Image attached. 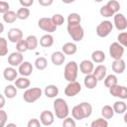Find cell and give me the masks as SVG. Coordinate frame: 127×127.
Segmentation results:
<instances>
[{
  "instance_id": "obj_32",
  "label": "cell",
  "mask_w": 127,
  "mask_h": 127,
  "mask_svg": "<svg viewBox=\"0 0 127 127\" xmlns=\"http://www.w3.org/2000/svg\"><path fill=\"white\" fill-rule=\"evenodd\" d=\"M2 18H3V21H4L5 23H8V24H12V23H14V22L18 19L17 13L14 12V11H11V10H10L9 12L5 13V14L2 16Z\"/></svg>"
},
{
  "instance_id": "obj_53",
  "label": "cell",
  "mask_w": 127,
  "mask_h": 127,
  "mask_svg": "<svg viewBox=\"0 0 127 127\" xmlns=\"http://www.w3.org/2000/svg\"><path fill=\"white\" fill-rule=\"evenodd\" d=\"M0 26H1V31H0V33H2V32H3V30H4V26H3V24H2V23H0Z\"/></svg>"
},
{
  "instance_id": "obj_18",
  "label": "cell",
  "mask_w": 127,
  "mask_h": 127,
  "mask_svg": "<svg viewBox=\"0 0 127 127\" xmlns=\"http://www.w3.org/2000/svg\"><path fill=\"white\" fill-rule=\"evenodd\" d=\"M111 67H112V70L115 72V73H118V74H121L124 72L125 70V67H126V64L125 62L121 59V60H114L112 64H111Z\"/></svg>"
},
{
  "instance_id": "obj_45",
  "label": "cell",
  "mask_w": 127,
  "mask_h": 127,
  "mask_svg": "<svg viewBox=\"0 0 127 127\" xmlns=\"http://www.w3.org/2000/svg\"><path fill=\"white\" fill-rule=\"evenodd\" d=\"M8 115L6 113V111H4L3 109H0V127H5L6 125V121H7Z\"/></svg>"
},
{
  "instance_id": "obj_24",
  "label": "cell",
  "mask_w": 127,
  "mask_h": 127,
  "mask_svg": "<svg viewBox=\"0 0 127 127\" xmlns=\"http://www.w3.org/2000/svg\"><path fill=\"white\" fill-rule=\"evenodd\" d=\"M105 54L103 51H100V50H96L94 52H92L91 54V60L93 63H96V64H101L105 61Z\"/></svg>"
},
{
  "instance_id": "obj_39",
  "label": "cell",
  "mask_w": 127,
  "mask_h": 127,
  "mask_svg": "<svg viewBox=\"0 0 127 127\" xmlns=\"http://www.w3.org/2000/svg\"><path fill=\"white\" fill-rule=\"evenodd\" d=\"M99 13H100V15L101 16H103V17H106V18H108V17H111V16H114L115 15V13L107 6V5H103L101 8H100V10H99Z\"/></svg>"
},
{
  "instance_id": "obj_22",
  "label": "cell",
  "mask_w": 127,
  "mask_h": 127,
  "mask_svg": "<svg viewBox=\"0 0 127 127\" xmlns=\"http://www.w3.org/2000/svg\"><path fill=\"white\" fill-rule=\"evenodd\" d=\"M44 93L49 98H55L59 94V87L55 84H49L45 87Z\"/></svg>"
},
{
  "instance_id": "obj_49",
  "label": "cell",
  "mask_w": 127,
  "mask_h": 127,
  "mask_svg": "<svg viewBox=\"0 0 127 127\" xmlns=\"http://www.w3.org/2000/svg\"><path fill=\"white\" fill-rule=\"evenodd\" d=\"M39 4L41 5V6H50V5H52L53 4V0H39Z\"/></svg>"
},
{
  "instance_id": "obj_29",
  "label": "cell",
  "mask_w": 127,
  "mask_h": 127,
  "mask_svg": "<svg viewBox=\"0 0 127 127\" xmlns=\"http://www.w3.org/2000/svg\"><path fill=\"white\" fill-rule=\"evenodd\" d=\"M71 115H72V118L75 119V120H82V119H84V114H83V111H82V109H81L79 104H77V105L72 107Z\"/></svg>"
},
{
  "instance_id": "obj_17",
  "label": "cell",
  "mask_w": 127,
  "mask_h": 127,
  "mask_svg": "<svg viewBox=\"0 0 127 127\" xmlns=\"http://www.w3.org/2000/svg\"><path fill=\"white\" fill-rule=\"evenodd\" d=\"M106 72H107L106 66H105L104 64H98V65L94 68L92 74L97 78L98 81H100V80H103V79L106 77Z\"/></svg>"
},
{
  "instance_id": "obj_4",
  "label": "cell",
  "mask_w": 127,
  "mask_h": 127,
  "mask_svg": "<svg viewBox=\"0 0 127 127\" xmlns=\"http://www.w3.org/2000/svg\"><path fill=\"white\" fill-rule=\"evenodd\" d=\"M42 93H43V91L40 87L28 88L23 94V99L27 103H33V102L37 101L39 98H41Z\"/></svg>"
},
{
  "instance_id": "obj_46",
  "label": "cell",
  "mask_w": 127,
  "mask_h": 127,
  "mask_svg": "<svg viewBox=\"0 0 127 127\" xmlns=\"http://www.w3.org/2000/svg\"><path fill=\"white\" fill-rule=\"evenodd\" d=\"M10 6H9V3L8 2H5V1H1L0 2V13L1 14H5L7 12H9L10 10Z\"/></svg>"
},
{
  "instance_id": "obj_44",
  "label": "cell",
  "mask_w": 127,
  "mask_h": 127,
  "mask_svg": "<svg viewBox=\"0 0 127 127\" xmlns=\"http://www.w3.org/2000/svg\"><path fill=\"white\" fill-rule=\"evenodd\" d=\"M63 127H76L74 119L71 117H66L63 121Z\"/></svg>"
},
{
  "instance_id": "obj_36",
  "label": "cell",
  "mask_w": 127,
  "mask_h": 127,
  "mask_svg": "<svg viewBox=\"0 0 127 127\" xmlns=\"http://www.w3.org/2000/svg\"><path fill=\"white\" fill-rule=\"evenodd\" d=\"M81 17L77 13H70L67 16V24H80Z\"/></svg>"
},
{
  "instance_id": "obj_25",
  "label": "cell",
  "mask_w": 127,
  "mask_h": 127,
  "mask_svg": "<svg viewBox=\"0 0 127 127\" xmlns=\"http://www.w3.org/2000/svg\"><path fill=\"white\" fill-rule=\"evenodd\" d=\"M30 84H31L30 79L25 76H21L15 80V86L19 89H26L30 86Z\"/></svg>"
},
{
  "instance_id": "obj_15",
  "label": "cell",
  "mask_w": 127,
  "mask_h": 127,
  "mask_svg": "<svg viewBox=\"0 0 127 127\" xmlns=\"http://www.w3.org/2000/svg\"><path fill=\"white\" fill-rule=\"evenodd\" d=\"M18 71H19V73L22 76L27 77V76L32 74V72H33V65H32V64L30 62H23L20 64V66L18 68Z\"/></svg>"
},
{
  "instance_id": "obj_50",
  "label": "cell",
  "mask_w": 127,
  "mask_h": 127,
  "mask_svg": "<svg viewBox=\"0 0 127 127\" xmlns=\"http://www.w3.org/2000/svg\"><path fill=\"white\" fill-rule=\"evenodd\" d=\"M0 99H1V103H0V109H3L4 105H5V98H4V95L0 94Z\"/></svg>"
},
{
  "instance_id": "obj_40",
  "label": "cell",
  "mask_w": 127,
  "mask_h": 127,
  "mask_svg": "<svg viewBox=\"0 0 127 127\" xmlns=\"http://www.w3.org/2000/svg\"><path fill=\"white\" fill-rule=\"evenodd\" d=\"M106 5L116 14V13H119V9H120V4L118 1L116 0H110L106 3Z\"/></svg>"
},
{
  "instance_id": "obj_8",
  "label": "cell",
  "mask_w": 127,
  "mask_h": 127,
  "mask_svg": "<svg viewBox=\"0 0 127 127\" xmlns=\"http://www.w3.org/2000/svg\"><path fill=\"white\" fill-rule=\"evenodd\" d=\"M80 91H81V85L76 80L68 82L64 88V94L68 97H73V96L77 95Z\"/></svg>"
},
{
  "instance_id": "obj_42",
  "label": "cell",
  "mask_w": 127,
  "mask_h": 127,
  "mask_svg": "<svg viewBox=\"0 0 127 127\" xmlns=\"http://www.w3.org/2000/svg\"><path fill=\"white\" fill-rule=\"evenodd\" d=\"M16 50H17V52H19V53H21V54H23V53H25L26 51H28V48H27V44H26V40H21V41H19L17 44H16Z\"/></svg>"
},
{
  "instance_id": "obj_37",
  "label": "cell",
  "mask_w": 127,
  "mask_h": 127,
  "mask_svg": "<svg viewBox=\"0 0 127 127\" xmlns=\"http://www.w3.org/2000/svg\"><path fill=\"white\" fill-rule=\"evenodd\" d=\"M8 53V43L7 40L3 37L0 38V56L4 57Z\"/></svg>"
},
{
  "instance_id": "obj_19",
  "label": "cell",
  "mask_w": 127,
  "mask_h": 127,
  "mask_svg": "<svg viewBox=\"0 0 127 127\" xmlns=\"http://www.w3.org/2000/svg\"><path fill=\"white\" fill-rule=\"evenodd\" d=\"M3 76L6 80L8 81H13V80H16L17 79V76H18V71L16 70V68H14L13 66H9V67H6L3 71Z\"/></svg>"
},
{
  "instance_id": "obj_52",
  "label": "cell",
  "mask_w": 127,
  "mask_h": 127,
  "mask_svg": "<svg viewBox=\"0 0 127 127\" xmlns=\"http://www.w3.org/2000/svg\"><path fill=\"white\" fill-rule=\"evenodd\" d=\"M123 119H124V122L127 124V112L124 113V118H123Z\"/></svg>"
},
{
  "instance_id": "obj_41",
  "label": "cell",
  "mask_w": 127,
  "mask_h": 127,
  "mask_svg": "<svg viewBox=\"0 0 127 127\" xmlns=\"http://www.w3.org/2000/svg\"><path fill=\"white\" fill-rule=\"evenodd\" d=\"M52 20L54 22V24L58 27V26H62L64 23V18L62 14H55L52 17Z\"/></svg>"
},
{
  "instance_id": "obj_27",
  "label": "cell",
  "mask_w": 127,
  "mask_h": 127,
  "mask_svg": "<svg viewBox=\"0 0 127 127\" xmlns=\"http://www.w3.org/2000/svg\"><path fill=\"white\" fill-rule=\"evenodd\" d=\"M38 39L36 36L34 35H30L26 38V44H27V48L29 51H34L37 49L38 47Z\"/></svg>"
},
{
  "instance_id": "obj_33",
  "label": "cell",
  "mask_w": 127,
  "mask_h": 127,
  "mask_svg": "<svg viewBox=\"0 0 127 127\" xmlns=\"http://www.w3.org/2000/svg\"><path fill=\"white\" fill-rule=\"evenodd\" d=\"M35 66H36V68L37 69H39V70H44L47 66H48V61H47V59L46 58H44V57H39V58H37L36 60H35Z\"/></svg>"
},
{
  "instance_id": "obj_26",
  "label": "cell",
  "mask_w": 127,
  "mask_h": 127,
  "mask_svg": "<svg viewBox=\"0 0 127 127\" xmlns=\"http://www.w3.org/2000/svg\"><path fill=\"white\" fill-rule=\"evenodd\" d=\"M117 84H118V78L115 74H108L104 78V85H105V87H107L109 89Z\"/></svg>"
},
{
  "instance_id": "obj_34",
  "label": "cell",
  "mask_w": 127,
  "mask_h": 127,
  "mask_svg": "<svg viewBox=\"0 0 127 127\" xmlns=\"http://www.w3.org/2000/svg\"><path fill=\"white\" fill-rule=\"evenodd\" d=\"M79 105H80V107H81V109L83 111L84 118H88L91 115V113H92V106H91V104L84 101V102L79 103Z\"/></svg>"
},
{
  "instance_id": "obj_35",
  "label": "cell",
  "mask_w": 127,
  "mask_h": 127,
  "mask_svg": "<svg viewBox=\"0 0 127 127\" xmlns=\"http://www.w3.org/2000/svg\"><path fill=\"white\" fill-rule=\"evenodd\" d=\"M16 13H17L18 19H20V20H26L30 16V10H29V8H25V7L19 8Z\"/></svg>"
},
{
  "instance_id": "obj_47",
  "label": "cell",
  "mask_w": 127,
  "mask_h": 127,
  "mask_svg": "<svg viewBox=\"0 0 127 127\" xmlns=\"http://www.w3.org/2000/svg\"><path fill=\"white\" fill-rule=\"evenodd\" d=\"M41 121H39V119L37 118H32L28 121L27 127H41Z\"/></svg>"
},
{
  "instance_id": "obj_51",
  "label": "cell",
  "mask_w": 127,
  "mask_h": 127,
  "mask_svg": "<svg viewBox=\"0 0 127 127\" xmlns=\"http://www.w3.org/2000/svg\"><path fill=\"white\" fill-rule=\"evenodd\" d=\"M5 127H17V125L15 123H8Z\"/></svg>"
},
{
  "instance_id": "obj_28",
  "label": "cell",
  "mask_w": 127,
  "mask_h": 127,
  "mask_svg": "<svg viewBox=\"0 0 127 127\" xmlns=\"http://www.w3.org/2000/svg\"><path fill=\"white\" fill-rule=\"evenodd\" d=\"M112 107H113L114 112L117 113V114H123V113H125V111H126V109H127L126 103H125L124 101H122V100L115 101Z\"/></svg>"
},
{
  "instance_id": "obj_23",
  "label": "cell",
  "mask_w": 127,
  "mask_h": 127,
  "mask_svg": "<svg viewBox=\"0 0 127 127\" xmlns=\"http://www.w3.org/2000/svg\"><path fill=\"white\" fill-rule=\"evenodd\" d=\"M40 45L43 48H50L54 45V37L51 34H46L40 39Z\"/></svg>"
},
{
  "instance_id": "obj_43",
  "label": "cell",
  "mask_w": 127,
  "mask_h": 127,
  "mask_svg": "<svg viewBox=\"0 0 127 127\" xmlns=\"http://www.w3.org/2000/svg\"><path fill=\"white\" fill-rule=\"evenodd\" d=\"M117 40L118 43L123 47V48H127V32H122L117 36Z\"/></svg>"
},
{
  "instance_id": "obj_6",
  "label": "cell",
  "mask_w": 127,
  "mask_h": 127,
  "mask_svg": "<svg viewBox=\"0 0 127 127\" xmlns=\"http://www.w3.org/2000/svg\"><path fill=\"white\" fill-rule=\"evenodd\" d=\"M38 27L40 29H42L45 32H48V34L54 33L57 30V26L54 24L52 18H48V17H43L40 18L38 21Z\"/></svg>"
},
{
  "instance_id": "obj_13",
  "label": "cell",
  "mask_w": 127,
  "mask_h": 127,
  "mask_svg": "<svg viewBox=\"0 0 127 127\" xmlns=\"http://www.w3.org/2000/svg\"><path fill=\"white\" fill-rule=\"evenodd\" d=\"M40 121L44 126H51L55 121L54 113L49 110H44L40 115Z\"/></svg>"
},
{
  "instance_id": "obj_20",
  "label": "cell",
  "mask_w": 127,
  "mask_h": 127,
  "mask_svg": "<svg viewBox=\"0 0 127 127\" xmlns=\"http://www.w3.org/2000/svg\"><path fill=\"white\" fill-rule=\"evenodd\" d=\"M97 78L93 75V74H88V75H85L84 79H83V83H84V86L88 89H93L96 87L97 85Z\"/></svg>"
},
{
  "instance_id": "obj_14",
  "label": "cell",
  "mask_w": 127,
  "mask_h": 127,
  "mask_svg": "<svg viewBox=\"0 0 127 127\" xmlns=\"http://www.w3.org/2000/svg\"><path fill=\"white\" fill-rule=\"evenodd\" d=\"M79 70L85 74H92L93 70H94V65H93V62L92 61H88V60H83L81 61V63L79 64Z\"/></svg>"
},
{
  "instance_id": "obj_11",
  "label": "cell",
  "mask_w": 127,
  "mask_h": 127,
  "mask_svg": "<svg viewBox=\"0 0 127 127\" xmlns=\"http://www.w3.org/2000/svg\"><path fill=\"white\" fill-rule=\"evenodd\" d=\"M8 40L11 43H18L19 41L23 40V32L22 30L18 29V28H11L8 31Z\"/></svg>"
},
{
  "instance_id": "obj_2",
  "label": "cell",
  "mask_w": 127,
  "mask_h": 127,
  "mask_svg": "<svg viewBox=\"0 0 127 127\" xmlns=\"http://www.w3.org/2000/svg\"><path fill=\"white\" fill-rule=\"evenodd\" d=\"M77 73H78V65L74 61H70L68 62L65 66H64V78L68 81H75L76 77H77Z\"/></svg>"
},
{
  "instance_id": "obj_9",
  "label": "cell",
  "mask_w": 127,
  "mask_h": 127,
  "mask_svg": "<svg viewBox=\"0 0 127 127\" xmlns=\"http://www.w3.org/2000/svg\"><path fill=\"white\" fill-rule=\"evenodd\" d=\"M114 26L118 31H124L127 28V19L122 13H116L113 16Z\"/></svg>"
},
{
  "instance_id": "obj_31",
  "label": "cell",
  "mask_w": 127,
  "mask_h": 127,
  "mask_svg": "<svg viewBox=\"0 0 127 127\" xmlns=\"http://www.w3.org/2000/svg\"><path fill=\"white\" fill-rule=\"evenodd\" d=\"M4 95L9 99L14 98L17 95V87L15 85H12V84L7 85L4 89Z\"/></svg>"
},
{
  "instance_id": "obj_3",
  "label": "cell",
  "mask_w": 127,
  "mask_h": 127,
  "mask_svg": "<svg viewBox=\"0 0 127 127\" xmlns=\"http://www.w3.org/2000/svg\"><path fill=\"white\" fill-rule=\"evenodd\" d=\"M66 30L74 42H80L84 37V30L80 24H67Z\"/></svg>"
},
{
  "instance_id": "obj_1",
  "label": "cell",
  "mask_w": 127,
  "mask_h": 127,
  "mask_svg": "<svg viewBox=\"0 0 127 127\" xmlns=\"http://www.w3.org/2000/svg\"><path fill=\"white\" fill-rule=\"evenodd\" d=\"M54 111L56 117L59 119H65L66 117H68L69 109L66 101L63 98H57L54 101Z\"/></svg>"
},
{
  "instance_id": "obj_21",
  "label": "cell",
  "mask_w": 127,
  "mask_h": 127,
  "mask_svg": "<svg viewBox=\"0 0 127 127\" xmlns=\"http://www.w3.org/2000/svg\"><path fill=\"white\" fill-rule=\"evenodd\" d=\"M62 51L64 55H67V56H71V55H74L77 51V47L74 43H65L64 45H63L62 47Z\"/></svg>"
},
{
  "instance_id": "obj_30",
  "label": "cell",
  "mask_w": 127,
  "mask_h": 127,
  "mask_svg": "<svg viewBox=\"0 0 127 127\" xmlns=\"http://www.w3.org/2000/svg\"><path fill=\"white\" fill-rule=\"evenodd\" d=\"M114 110H113V107L110 106V105H104L102 108H101V115L104 119H111L113 116H114Z\"/></svg>"
},
{
  "instance_id": "obj_38",
  "label": "cell",
  "mask_w": 127,
  "mask_h": 127,
  "mask_svg": "<svg viewBox=\"0 0 127 127\" xmlns=\"http://www.w3.org/2000/svg\"><path fill=\"white\" fill-rule=\"evenodd\" d=\"M90 127H108V122L103 117L102 118H97V119H95L91 122Z\"/></svg>"
},
{
  "instance_id": "obj_12",
  "label": "cell",
  "mask_w": 127,
  "mask_h": 127,
  "mask_svg": "<svg viewBox=\"0 0 127 127\" xmlns=\"http://www.w3.org/2000/svg\"><path fill=\"white\" fill-rule=\"evenodd\" d=\"M24 62V57L23 54L19 52H14L8 57V64L11 66H20V64Z\"/></svg>"
},
{
  "instance_id": "obj_5",
  "label": "cell",
  "mask_w": 127,
  "mask_h": 127,
  "mask_svg": "<svg viewBox=\"0 0 127 127\" xmlns=\"http://www.w3.org/2000/svg\"><path fill=\"white\" fill-rule=\"evenodd\" d=\"M112 29H113V24L108 21V20H105V21H102L100 22L97 27H96V35L100 38H105L107 37L111 32H112Z\"/></svg>"
},
{
  "instance_id": "obj_48",
  "label": "cell",
  "mask_w": 127,
  "mask_h": 127,
  "mask_svg": "<svg viewBox=\"0 0 127 127\" xmlns=\"http://www.w3.org/2000/svg\"><path fill=\"white\" fill-rule=\"evenodd\" d=\"M20 4L22 5V7L29 8L34 4V0H20Z\"/></svg>"
},
{
  "instance_id": "obj_16",
  "label": "cell",
  "mask_w": 127,
  "mask_h": 127,
  "mask_svg": "<svg viewBox=\"0 0 127 127\" xmlns=\"http://www.w3.org/2000/svg\"><path fill=\"white\" fill-rule=\"evenodd\" d=\"M51 61L55 65H62L65 61V56L63 52H54L51 56Z\"/></svg>"
},
{
  "instance_id": "obj_10",
  "label": "cell",
  "mask_w": 127,
  "mask_h": 127,
  "mask_svg": "<svg viewBox=\"0 0 127 127\" xmlns=\"http://www.w3.org/2000/svg\"><path fill=\"white\" fill-rule=\"evenodd\" d=\"M109 92L114 97H119L121 99H127V87L123 85H115L109 89Z\"/></svg>"
},
{
  "instance_id": "obj_7",
  "label": "cell",
  "mask_w": 127,
  "mask_h": 127,
  "mask_svg": "<svg viewBox=\"0 0 127 127\" xmlns=\"http://www.w3.org/2000/svg\"><path fill=\"white\" fill-rule=\"evenodd\" d=\"M109 55L113 60H121L124 55V48L118 42H114L109 46Z\"/></svg>"
}]
</instances>
